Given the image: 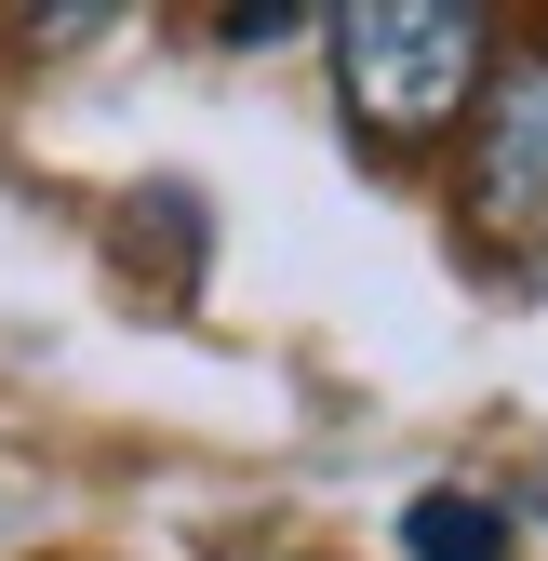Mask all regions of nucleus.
I'll use <instances>...</instances> for the list:
<instances>
[{
	"instance_id": "f257e3e1",
	"label": "nucleus",
	"mask_w": 548,
	"mask_h": 561,
	"mask_svg": "<svg viewBox=\"0 0 548 561\" xmlns=\"http://www.w3.org/2000/svg\"><path fill=\"white\" fill-rule=\"evenodd\" d=\"M321 41H334L349 134H362V148H388V161L442 148V134L482 107V81H495V27L468 14V0H349Z\"/></svg>"
},
{
	"instance_id": "f03ea898",
	"label": "nucleus",
	"mask_w": 548,
	"mask_h": 561,
	"mask_svg": "<svg viewBox=\"0 0 548 561\" xmlns=\"http://www.w3.org/2000/svg\"><path fill=\"white\" fill-rule=\"evenodd\" d=\"M468 241H482L495 267L548 280V41L495 54L482 107H468Z\"/></svg>"
},
{
	"instance_id": "7ed1b4c3",
	"label": "nucleus",
	"mask_w": 548,
	"mask_h": 561,
	"mask_svg": "<svg viewBox=\"0 0 548 561\" xmlns=\"http://www.w3.org/2000/svg\"><path fill=\"white\" fill-rule=\"evenodd\" d=\"M401 548L415 561H509V508L495 495H415L401 508Z\"/></svg>"
}]
</instances>
